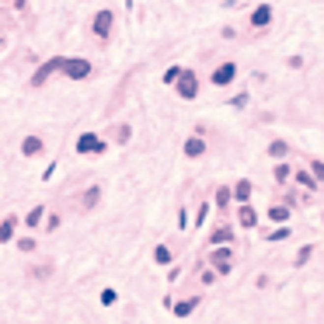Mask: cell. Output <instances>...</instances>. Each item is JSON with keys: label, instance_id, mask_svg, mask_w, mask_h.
Returning <instances> with one entry per match:
<instances>
[{"label": "cell", "instance_id": "30bf717a", "mask_svg": "<svg viewBox=\"0 0 324 324\" xmlns=\"http://www.w3.org/2000/svg\"><path fill=\"white\" fill-rule=\"evenodd\" d=\"M237 223H240V227H255V223H258L255 209H251V206H240V213H237Z\"/></svg>", "mask_w": 324, "mask_h": 324}, {"label": "cell", "instance_id": "ffe728a7", "mask_svg": "<svg viewBox=\"0 0 324 324\" xmlns=\"http://www.w3.org/2000/svg\"><path fill=\"white\" fill-rule=\"evenodd\" d=\"M286 150H290L286 143H272V147H268V153H272V157H286Z\"/></svg>", "mask_w": 324, "mask_h": 324}, {"label": "cell", "instance_id": "9c48e42d", "mask_svg": "<svg viewBox=\"0 0 324 324\" xmlns=\"http://www.w3.org/2000/svg\"><path fill=\"white\" fill-rule=\"evenodd\" d=\"M268 21H272V7H265V4H262V7L251 14V25H255V28H265Z\"/></svg>", "mask_w": 324, "mask_h": 324}, {"label": "cell", "instance_id": "f1b7e54d", "mask_svg": "<svg viewBox=\"0 0 324 324\" xmlns=\"http://www.w3.org/2000/svg\"><path fill=\"white\" fill-rule=\"evenodd\" d=\"M18 248H21V251H35V240H31V237H25V240H21Z\"/></svg>", "mask_w": 324, "mask_h": 324}, {"label": "cell", "instance_id": "44dd1931", "mask_svg": "<svg viewBox=\"0 0 324 324\" xmlns=\"http://www.w3.org/2000/svg\"><path fill=\"white\" fill-rule=\"evenodd\" d=\"M310 255H314V248H310V244H307V248H300V255H296V265H303Z\"/></svg>", "mask_w": 324, "mask_h": 324}, {"label": "cell", "instance_id": "484cf974", "mask_svg": "<svg viewBox=\"0 0 324 324\" xmlns=\"http://www.w3.org/2000/svg\"><path fill=\"white\" fill-rule=\"evenodd\" d=\"M178 73H181V70H178V66H171V70L164 73V80H168V84H175V80H178Z\"/></svg>", "mask_w": 324, "mask_h": 324}, {"label": "cell", "instance_id": "d6986e66", "mask_svg": "<svg viewBox=\"0 0 324 324\" xmlns=\"http://www.w3.org/2000/svg\"><path fill=\"white\" fill-rule=\"evenodd\" d=\"M290 178V164H275V181H286Z\"/></svg>", "mask_w": 324, "mask_h": 324}, {"label": "cell", "instance_id": "ac0fdd59", "mask_svg": "<svg viewBox=\"0 0 324 324\" xmlns=\"http://www.w3.org/2000/svg\"><path fill=\"white\" fill-rule=\"evenodd\" d=\"M230 237H234V230H230V227H220V230L213 234V244H227Z\"/></svg>", "mask_w": 324, "mask_h": 324}, {"label": "cell", "instance_id": "52a82bcc", "mask_svg": "<svg viewBox=\"0 0 324 324\" xmlns=\"http://www.w3.org/2000/svg\"><path fill=\"white\" fill-rule=\"evenodd\" d=\"M234 77H237V66H234V63H223V66H216V73H213V84H230Z\"/></svg>", "mask_w": 324, "mask_h": 324}, {"label": "cell", "instance_id": "cb8c5ba5", "mask_svg": "<svg viewBox=\"0 0 324 324\" xmlns=\"http://www.w3.org/2000/svg\"><path fill=\"white\" fill-rule=\"evenodd\" d=\"M216 202H220V206H227V202H230V188H220V192H216Z\"/></svg>", "mask_w": 324, "mask_h": 324}, {"label": "cell", "instance_id": "2e32d148", "mask_svg": "<svg viewBox=\"0 0 324 324\" xmlns=\"http://www.w3.org/2000/svg\"><path fill=\"white\" fill-rule=\"evenodd\" d=\"M268 216H272L275 223H286V220H290V209H286V206H272V209H268Z\"/></svg>", "mask_w": 324, "mask_h": 324}, {"label": "cell", "instance_id": "e0dca14e", "mask_svg": "<svg viewBox=\"0 0 324 324\" xmlns=\"http://www.w3.org/2000/svg\"><path fill=\"white\" fill-rule=\"evenodd\" d=\"M42 216H46V209H42V206H35V209L25 216V223H28V227H38V223H42Z\"/></svg>", "mask_w": 324, "mask_h": 324}, {"label": "cell", "instance_id": "277c9868", "mask_svg": "<svg viewBox=\"0 0 324 324\" xmlns=\"http://www.w3.org/2000/svg\"><path fill=\"white\" fill-rule=\"evenodd\" d=\"M101 150H105V143L94 133H84V136L77 140V153H101Z\"/></svg>", "mask_w": 324, "mask_h": 324}, {"label": "cell", "instance_id": "4316f807", "mask_svg": "<svg viewBox=\"0 0 324 324\" xmlns=\"http://www.w3.org/2000/svg\"><path fill=\"white\" fill-rule=\"evenodd\" d=\"M98 195H101L98 188H88V195H84V199H88V206H94V202H98Z\"/></svg>", "mask_w": 324, "mask_h": 324}, {"label": "cell", "instance_id": "f546056e", "mask_svg": "<svg viewBox=\"0 0 324 324\" xmlns=\"http://www.w3.org/2000/svg\"><path fill=\"white\" fill-rule=\"evenodd\" d=\"M11 4H14V7H25V0H11Z\"/></svg>", "mask_w": 324, "mask_h": 324}, {"label": "cell", "instance_id": "5bb4252c", "mask_svg": "<svg viewBox=\"0 0 324 324\" xmlns=\"http://www.w3.org/2000/svg\"><path fill=\"white\" fill-rule=\"evenodd\" d=\"M195 303H199V300H181V303H175V317H188V314L195 310Z\"/></svg>", "mask_w": 324, "mask_h": 324}, {"label": "cell", "instance_id": "83f0119b", "mask_svg": "<svg viewBox=\"0 0 324 324\" xmlns=\"http://www.w3.org/2000/svg\"><path fill=\"white\" fill-rule=\"evenodd\" d=\"M206 213H209V202H202V209H199V216H195V223H206Z\"/></svg>", "mask_w": 324, "mask_h": 324}, {"label": "cell", "instance_id": "7402d4cb", "mask_svg": "<svg viewBox=\"0 0 324 324\" xmlns=\"http://www.w3.org/2000/svg\"><path fill=\"white\" fill-rule=\"evenodd\" d=\"M282 237H290V227H279L275 234H268V240H282Z\"/></svg>", "mask_w": 324, "mask_h": 324}, {"label": "cell", "instance_id": "7c38bea8", "mask_svg": "<svg viewBox=\"0 0 324 324\" xmlns=\"http://www.w3.org/2000/svg\"><path fill=\"white\" fill-rule=\"evenodd\" d=\"M38 150H42V140H38V136H28V140L21 143V153H25V157H35Z\"/></svg>", "mask_w": 324, "mask_h": 324}, {"label": "cell", "instance_id": "5b68a950", "mask_svg": "<svg viewBox=\"0 0 324 324\" xmlns=\"http://www.w3.org/2000/svg\"><path fill=\"white\" fill-rule=\"evenodd\" d=\"M112 21H115V18H112V11H98V14H94V21H91V31H94L98 38H105V35L112 31Z\"/></svg>", "mask_w": 324, "mask_h": 324}, {"label": "cell", "instance_id": "4fadbf2b", "mask_svg": "<svg viewBox=\"0 0 324 324\" xmlns=\"http://www.w3.org/2000/svg\"><path fill=\"white\" fill-rule=\"evenodd\" d=\"M171 258H175V255H171L164 244H157V248H153V262H157V265H171Z\"/></svg>", "mask_w": 324, "mask_h": 324}, {"label": "cell", "instance_id": "8992f818", "mask_svg": "<svg viewBox=\"0 0 324 324\" xmlns=\"http://www.w3.org/2000/svg\"><path fill=\"white\" fill-rule=\"evenodd\" d=\"M213 265H216L220 275H227V272L234 268V251H230V248H216V251H213Z\"/></svg>", "mask_w": 324, "mask_h": 324}, {"label": "cell", "instance_id": "ba28073f", "mask_svg": "<svg viewBox=\"0 0 324 324\" xmlns=\"http://www.w3.org/2000/svg\"><path fill=\"white\" fill-rule=\"evenodd\" d=\"M185 153H188V157H202V153H206V140H202V136L185 140Z\"/></svg>", "mask_w": 324, "mask_h": 324}, {"label": "cell", "instance_id": "3957f363", "mask_svg": "<svg viewBox=\"0 0 324 324\" xmlns=\"http://www.w3.org/2000/svg\"><path fill=\"white\" fill-rule=\"evenodd\" d=\"M178 94H181V98H195V94H199V80H195L192 70H181V73H178Z\"/></svg>", "mask_w": 324, "mask_h": 324}, {"label": "cell", "instance_id": "9a60e30c", "mask_svg": "<svg viewBox=\"0 0 324 324\" xmlns=\"http://www.w3.org/2000/svg\"><path fill=\"white\" fill-rule=\"evenodd\" d=\"M234 195H237V202H248V199H251V181H237Z\"/></svg>", "mask_w": 324, "mask_h": 324}, {"label": "cell", "instance_id": "6da1fadb", "mask_svg": "<svg viewBox=\"0 0 324 324\" xmlns=\"http://www.w3.org/2000/svg\"><path fill=\"white\" fill-rule=\"evenodd\" d=\"M59 66H63V56H53V59H46L42 66H38V70H35V77H31V84H35V88H42V84H46V80H49V77H53V73H56Z\"/></svg>", "mask_w": 324, "mask_h": 324}, {"label": "cell", "instance_id": "7a4b0ae2", "mask_svg": "<svg viewBox=\"0 0 324 324\" xmlns=\"http://www.w3.org/2000/svg\"><path fill=\"white\" fill-rule=\"evenodd\" d=\"M70 80H84L88 73H91V63L88 59H63V66H59Z\"/></svg>", "mask_w": 324, "mask_h": 324}, {"label": "cell", "instance_id": "8fae6325", "mask_svg": "<svg viewBox=\"0 0 324 324\" xmlns=\"http://www.w3.org/2000/svg\"><path fill=\"white\" fill-rule=\"evenodd\" d=\"M14 230H18V216H7L4 223H0V240H11Z\"/></svg>", "mask_w": 324, "mask_h": 324}, {"label": "cell", "instance_id": "603a6c76", "mask_svg": "<svg viewBox=\"0 0 324 324\" xmlns=\"http://www.w3.org/2000/svg\"><path fill=\"white\" fill-rule=\"evenodd\" d=\"M310 171H314V178H317V181L324 178V164H321V160H314V164H310Z\"/></svg>", "mask_w": 324, "mask_h": 324}, {"label": "cell", "instance_id": "d4e9b609", "mask_svg": "<svg viewBox=\"0 0 324 324\" xmlns=\"http://www.w3.org/2000/svg\"><path fill=\"white\" fill-rule=\"evenodd\" d=\"M101 303L112 307V303H115V290H105V293H101Z\"/></svg>", "mask_w": 324, "mask_h": 324}]
</instances>
